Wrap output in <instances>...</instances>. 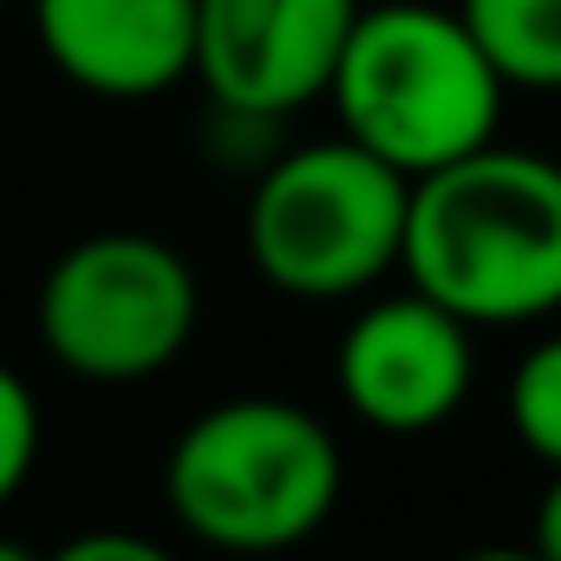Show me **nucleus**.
Masks as SVG:
<instances>
[{"label": "nucleus", "mask_w": 561, "mask_h": 561, "mask_svg": "<svg viewBox=\"0 0 561 561\" xmlns=\"http://www.w3.org/2000/svg\"><path fill=\"white\" fill-rule=\"evenodd\" d=\"M405 280L470 327L561 313V163L483 144L412 183Z\"/></svg>", "instance_id": "f257e3e1"}, {"label": "nucleus", "mask_w": 561, "mask_h": 561, "mask_svg": "<svg viewBox=\"0 0 561 561\" xmlns=\"http://www.w3.org/2000/svg\"><path fill=\"white\" fill-rule=\"evenodd\" d=\"M327 99L346 138L419 183L496 144L510 85L457 7L386 0V7H359Z\"/></svg>", "instance_id": "f03ea898"}, {"label": "nucleus", "mask_w": 561, "mask_h": 561, "mask_svg": "<svg viewBox=\"0 0 561 561\" xmlns=\"http://www.w3.org/2000/svg\"><path fill=\"white\" fill-rule=\"evenodd\" d=\"M346 463L333 431L287 399H222L170 444V516L222 556H287L340 503Z\"/></svg>", "instance_id": "7ed1b4c3"}, {"label": "nucleus", "mask_w": 561, "mask_h": 561, "mask_svg": "<svg viewBox=\"0 0 561 561\" xmlns=\"http://www.w3.org/2000/svg\"><path fill=\"white\" fill-rule=\"evenodd\" d=\"M405 222L412 176L340 131L255 176L249 262L287 300H353L405 268Z\"/></svg>", "instance_id": "20e7f679"}, {"label": "nucleus", "mask_w": 561, "mask_h": 561, "mask_svg": "<svg viewBox=\"0 0 561 561\" xmlns=\"http://www.w3.org/2000/svg\"><path fill=\"white\" fill-rule=\"evenodd\" d=\"M196 313L203 294L190 262L138 229H99L72 242L39 280V340L66 373L92 386L163 373L190 346Z\"/></svg>", "instance_id": "39448f33"}, {"label": "nucleus", "mask_w": 561, "mask_h": 561, "mask_svg": "<svg viewBox=\"0 0 561 561\" xmlns=\"http://www.w3.org/2000/svg\"><path fill=\"white\" fill-rule=\"evenodd\" d=\"M359 0H196V79L236 125L327 99Z\"/></svg>", "instance_id": "423d86ee"}, {"label": "nucleus", "mask_w": 561, "mask_h": 561, "mask_svg": "<svg viewBox=\"0 0 561 561\" xmlns=\"http://www.w3.org/2000/svg\"><path fill=\"white\" fill-rule=\"evenodd\" d=\"M470 333L477 327L463 313H450L419 287L373 300L340 333V353H333V386L346 412L392 437L437 431L470 399V379H477Z\"/></svg>", "instance_id": "0eeeda50"}, {"label": "nucleus", "mask_w": 561, "mask_h": 561, "mask_svg": "<svg viewBox=\"0 0 561 561\" xmlns=\"http://www.w3.org/2000/svg\"><path fill=\"white\" fill-rule=\"evenodd\" d=\"M46 59L92 99H157L196 79V0H33Z\"/></svg>", "instance_id": "6e6552de"}, {"label": "nucleus", "mask_w": 561, "mask_h": 561, "mask_svg": "<svg viewBox=\"0 0 561 561\" xmlns=\"http://www.w3.org/2000/svg\"><path fill=\"white\" fill-rule=\"evenodd\" d=\"M510 92H561V0H457Z\"/></svg>", "instance_id": "1a4fd4ad"}, {"label": "nucleus", "mask_w": 561, "mask_h": 561, "mask_svg": "<svg viewBox=\"0 0 561 561\" xmlns=\"http://www.w3.org/2000/svg\"><path fill=\"white\" fill-rule=\"evenodd\" d=\"M510 424L536 463L561 470V333L536 340L510 379Z\"/></svg>", "instance_id": "9d476101"}, {"label": "nucleus", "mask_w": 561, "mask_h": 561, "mask_svg": "<svg viewBox=\"0 0 561 561\" xmlns=\"http://www.w3.org/2000/svg\"><path fill=\"white\" fill-rule=\"evenodd\" d=\"M33 463H39V399L13 366H0V510L20 496Z\"/></svg>", "instance_id": "9b49d317"}, {"label": "nucleus", "mask_w": 561, "mask_h": 561, "mask_svg": "<svg viewBox=\"0 0 561 561\" xmlns=\"http://www.w3.org/2000/svg\"><path fill=\"white\" fill-rule=\"evenodd\" d=\"M46 561H176V556L163 542H150V536H131V529H92V536H72Z\"/></svg>", "instance_id": "f8f14e48"}, {"label": "nucleus", "mask_w": 561, "mask_h": 561, "mask_svg": "<svg viewBox=\"0 0 561 561\" xmlns=\"http://www.w3.org/2000/svg\"><path fill=\"white\" fill-rule=\"evenodd\" d=\"M529 542H536L549 561H561V470H556V483L542 490V503H536V529H529Z\"/></svg>", "instance_id": "ddd939ff"}, {"label": "nucleus", "mask_w": 561, "mask_h": 561, "mask_svg": "<svg viewBox=\"0 0 561 561\" xmlns=\"http://www.w3.org/2000/svg\"><path fill=\"white\" fill-rule=\"evenodd\" d=\"M457 561H549L536 542L529 549H516V542H503V549H470V556H457Z\"/></svg>", "instance_id": "4468645a"}, {"label": "nucleus", "mask_w": 561, "mask_h": 561, "mask_svg": "<svg viewBox=\"0 0 561 561\" xmlns=\"http://www.w3.org/2000/svg\"><path fill=\"white\" fill-rule=\"evenodd\" d=\"M0 561H46V556H33L26 542H7V536H0Z\"/></svg>", "instance_id": "2eb2a0df"}, {"label": "nucleus", "mask_w": 561, "mask_h": 561, "mask_svg": "<svg viewBox=\"0 0 561 561\" xmlns=\"http://www.w3.org/2000/svg\"><path fill=\"white\" fill-rule=\"evenodd\" d=\"M0 7H7V0H0Z\"/></svg>", "instance_id": "dca6fc26"}]
</instances>
